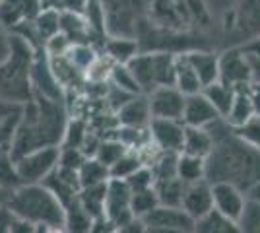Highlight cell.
I'll use <instances>...</instances> for the list:
<instances>
[{"instance_id": "obj_15", "label": "cell", "mask_w": 260, "mask_h": 233, "mask_svg": "<svg viewBox=\"0 0 260 233\" xmlns=\"http://www.w3.org/2000/svg\"><path fill=\"white\" fill-rule=\"evenodd\" d=\"M183 210L190 218H202L206 216L208 212L214 208V194H212V185L208 183L206 179H200L196 183H188L184 187L183 192V202H181Z\"/></svg>"}, {"instance_id": "obj_1", "label": "cell", "mask_w": 260, "mask_h": 233, "mask_svg": "<svg viewBox=\"0 0 260 233\" xmlns=\"http://www.w3.org/2000/svg\"><path fill=\"white\" fill-rule=\"evenodd\" d=\"M214 148L206 157V181L231 183L249 194L260 183V150L241 140L225 119L208 124Z\"/></svg>"}, {"instance_id": "obj_13", "label": "cell", "mask_w": 260, "mask_h": 233, "mask_svg": "<svg viewBox=\"0 0 260 233\" xmlns=\"http://www.w3.org/2000/svg\"><path fill=\"white\" fill-rule=\"evenodd\" d=\"M212 194H214V208L225 214L231 220L239 222V218L245 212L249 194L231 183H214Z\"/></svg>"}, {"instance_id": "obj_20", "label": "cell", "mask_w": 260, "mask_h": 233, "mask_svg": "<svg viewBox=\"0 0 260 233\" xmlns=\"http://www.w3.org/2000/svg\"><path fill=\"white\" fill-rule=\"evenodd\" d=\"M250 84L249 86H239L235 88V97H233V105L229 109L225 122L231 128L243 126L247 121L254 117V107H252V99H250Z\"/></svg>"}, {"instance_id": "obj_49", "label": "cell", "mask_w": 260, "mask_h": 233, "mask_svg": "<svg viewBox=\"0 0 260 233\" xmlns=\"http://www.w3.org/2000/svg\"><path fill=\"white\" fill-rule=\"evenodd\" d=\"M33 233H66L64 227H47V225H35Z\"/></svg>"}, {"instance_id": "obj_52", "label": "cell", "mask_w": 260, "mask_h": 233, "mask_svg": "<svg viewBox=\"0 0 260 233\" xmlns=\"http://www.w3.org/2000/svg\"><path fill=\"white\" fill-rule=\"evenodd\" d=\"M0 4H2V0H0Z\"/></svg>"}, {"instance_id": "obj_50", "label": "cell", "mask_w": 260, "mask_h": 233, "mask_svg": "<svg viewBox=\"0 0 260 233\" xmlns=\"http://www.w3.org/2000/svg\"><path fill=\"white\" fill-rule=\"evenodd\" d=\"M146 233H186V231H179V229H171V227H153V225H146Z\"/></svg>"}, {"instance_id": "obj_10", "label": "cell", "mask_w": 260, "mask_h": 233, "mask_svg": "<svg viewBox=\"0 0 260 233\" xmlns=\"http://www.w3.org/2000/svg\"><path fill=\"white\" fill-rule=\"evenodd\" d=\"M152 142L161 152L181 154L184 144V122L177 119H152L150 121Z\"/></svg>"}, {"instance_id": "obj_11", "label": "cell", "mask_w": 260, "mask_h": 233, "mask_svg": "<svg viewBox=\"0 0 260 233\" xmlns=\"http://www.w3.org/2000/svg\"><path fill=\"white\" fill-rule=\"evenodd\" d=\"M47 189L53 192L56 198L62 202V206L70 204L72 200L78 198L80 190H82V183H80V175L78 169H70L64 165H56L43 179V183Z\"/></svg>"}, {"instance_id": "obj_45", "label": "cell", "mask_w": 260, "mask_h": 233, "mask_svg": "<svg viewBox=\"0 0 260 233\" xmlns=\"http://www.w3.org/2000/svg\"><path fill=\"white\" fill-rule=\"evenodd\" d=\"M8 51H10V31H6L0 25V62L6 58Z\"/></svg>"}, {"instance_id": "obj_31", "label": "cell", "mask_w": 260, "mask_h": 233, "mask_svg": "<svg viewBox=\"0 0 260 233\" xmlns=\"http://www.w3.org/2000/svg\"><path fill=\"white\" fill-rule=\"evenodd\" d=\"M80 183L82 187H91V185H101L111 179V171L107 165H103L98 157H86V161L78 169Z\"/></svg>"}, {"instance_id": "obj_40", "label": "cell", "mask_w": 260, "mask_h": 233, "mask_svg": "<svg viewBox=\"0 0 260 233\" xmlns=\"http://www.w3.org/2000/svg\"><path fill=\"white\" fill-rule=\"evenodd\" d=\"M128 183L130 190H144V189H152L153 183H155V175H153V169L150 165H142L138 171H134L130 177L124 179Z\"/></svg>"}, {"instance_id": "obj_9", "label": "cell", "mask_w": 260, "mask_h": 233, "mask_svg": "<svg viewBox=\"0 0 260 233\" xmlns=\"http://www.w3.org/2000/svg\"><path fill=\"white\" fill-rule=\"evenodd\" d=\"M150 99L152 119H177L183 121L184 101L186 95L175 86H159L153 91L146 93Z\"/></svg>"}, {"instance_id": "obj_23", "label": "cell", "mask_w": 260, "mask_h": 233, "mask_svg": "<svg viewBox=\"0 0 260 233\" xmlns=\"http://www.w3.org/2000/svg\"><path fill=\"white\" fill-rule=\"evenodd\" d=\"M192 233H241V229H239V222L212 208L206 216L196 220Z\"/></svg>"}, {"instance_id": "obj_6", "label": "cell", "mask_w": 260, "mask_h": 233, "mask_svg": "<svg viewBox=\"0 0 260 233\" xmlns=\"http://www.w3.org/2000/svg\"><path fill=\"white\" fill-rule=\"evenodd\" d=\"M60 146H45L16 159V167L23 185H37L58 165Z\"/></svg>"}, {"instance_id": "obj_5", "label": "cell", "mask_w": 260, "mask_h": 233, "mask_svg": "<svg viewBox=\"0 0 260 233\" xmlns=\"http://www.w3.org/2000/svg\"><path fill=\"white\" fill-rule=\"evenodd\" d=\"M179 53L169 51H140L128 62L130 72L138 80L144 93L159 86H175V62Z\"/></svg>"}, {"instance_id": "obj_42", "label": "cell", "mask_w": 260, "mask_h": 233, "mask_svg": "<svg viewBox=\"0 0 260 233\" xmlns=\"http://www.w3.org/2000/svg\"><path fill=\"white\" fill-rule=\"evenodd\" d=\"M117 233H146V223L142 222L140 218H134L124 225L117 227Z\"/></svg>"}, {"instance_id": "obj_33", "label": "cell", "mask_w": 260, "mask_h": 233, "mask_svg": "<svg viewBox=\"0 0 260 233\" xmlns=\"http://www.w3.org/2000/svg\"><path fill=\"white\" fill-rule=\"evenodd\" d=\"M35 225L22 216H18L14 210L8 208V204H0V233H33Z\"/></svg>"}, {"instance_id": "obj_35", "label": "cell", "mask_w": 260, "mask_h": 233, "mask_svg": "<svg viewBox=\"0 0 260 233\" xmlns=\"http://www.w3.org/2000/svg\"><path fill=\"white\" fill-rule=\"evenodd\" d=\"M128 150H130L128 146L122 144L119 138L117 140H103V142H99L98 152H95L93 157H98L103 165H107L111 169Z\"/></svg>"}, {"instance_id": "obj_17", "label": "cell", "mask_w": 260, "mask_h": 233, "mask_svg": "<svg viewBox=\"0 0 260 233\" xmlns=\"http://www.w3.org/2000/svg\"><path fill=\"white\" fill-rule=\"evenodd\" d=\"M117 121L120 126H132V128H148L152 121L150 111V99L146 93L132 95L122 107L117 111Z\"/></svg>"}, {"instance_id": "obj_28", "label": "cell", "mask_w": 260, "mask_h": 233, "mask_svg": "<svg viewBox=\"0 0 260 233\" xmlns=\"http://www.w3.org/2000/svg\"><path fill=\"white\" fill-rule=\"evenodd\" d=\"M184 187H186V183H183L177 175L167 179H155V183H153L159 204L163 206H181Z\"/></svg>"}, {"instance_id": "obj_12", "label": "cell", "mask_w": 260, "mask_h": 233, "mask_svg": "<svg viewBox=\"0 0 260 233\" xmlns=\"http://www.w3.org/2000/svg\"><path fill=\"white\" fill-rule=\"evenodd\" d=\"M39 12H41V0H2L0 25L12 34L20 25L35 20Z\"/></svg>"}, {"instance_id": "obj_18", "label": "cell", "mask_w": 260, "mask_h": 233, "mask_svg": "<svg viewBox=\"0 0 260 233\" xmlns=\"http://www.w3.org/2000/svg\"><path fill=\"white\" fill-rule=\"evenodd\" d=\"M183 55L190 62V66L194 68L202 86L214 84L219 80V55L206 51V49H192V51H186Z\"/></svg>"}, {"instance_id": "obj_46", "label": "cell", "mask_w": 260, "mask_h": 233, "mask_svg": "<svg viewBox=\"0 0 260 233\" xmlns=\"http://www.w3.org/2000/svg\"><path fill=\"white\" fill-rule=\"evenodd\" d=\"M250 99H252V107H254V115L260 117V84L252 82L250 84Z\"/></svg>"}, {"instance_id": "obj_3", "label": "cell", "mask_w": 260, "mask_h": 233, "mask_svg": "<svg viewBox=\"0 0 260 233\" xmlns=\"http://www.w3.org/2000/svg\"><path fill=\"white\" fill-rule=\"evenodd\" d=\"M35 47L16 34H10V51L0 62V99L12 105H25L33 99L31 66Z\"/></svg>"}, {"instance_id": "obj_51", "label": "cell", "mask_w": 260, "mask_h": 233, "mask_svg": "<svg viewBox=\"0 0 260 233\" xmlns=\"http://www.w3.org/2000/svg\"><path fill=\"white\" fill-rule=\"evenodd\" d=\"M249 198L258 200V202H260V183H258V185H256V187H254V189L250 190V192H249Z\"/></svg>"}, {"instance_id": "obj_34", "label": "cell", "mask_w": 260, "mask_h": 233, "mask_svg": "<svg viewBox=\"0 0 260 233\" xmlns=\"http://www.w3.org/2000/svg\"><path fill=\"white\" fill-rule=\"evenodd\" d=\"M130 206H132V214L134 218H144L148 216L152 210H155L159 206V198H157V192L155 189H144V190H134L132 192V200H130Z\"/></svg>"}, {"instance_id": "obj_30", "label": "cell", "mask_w": 260, "mask_h": 233, "mask_svg": "<svg viewBox=\"0 0 260 233\" xmlns=\"http://www.w3.org/2000/svg\"><path fill=\"white\" fill-rule=\"evenodd\" d=\"M23 183L16 167V159L10 154V146L0 150V189L6 192H14L20 189Z\"/></svg>"}, {"instance_id": "obj_38", "label": "cell", "mask_w": 260, "mask_h": 233, "mask_svg": "<svg viewBox=\"0 0 260 233\" xmlns=\"http://www.w3.org/2000/svg\"><path fill=\"white\" fill-rule=\"evenodd\" d=\"M87 136V128L86 124L82 121H70L66 124V130H64V138L60 142V148H82L84 140Z\"/></svg>"}, {"instance_id": "obj_19", "label": "cell", "mask_w": 260, "mask_h": 233, "mask_svg": "<svg viewBox=\"0 0 260 233\" xmlns=\"http://www.w3.org/2000/svg\"><path fill=\"white\" fill-rule=\"evenodd\" d=\"M60 34L70 39V43H89L95 47V35L91 31L84 14L60 12Z\"/></svg>"}, {"instance_id": "obj_8", "label": "cell", "mask_w": 260, "mask_h": 233, "mask_svg": "<svg viewBox=\"0 0 260 233\" xmlns=\"http://www.w3.org/2000/svg\"><path fill=\"white\" fill-rule=\"evenodd\" d=\"M219 82L228 84L231 88L252 84L249 55L241 47L229 49L219 55Z\"/></svg>"}, {"instance_id": "obj_4", "label": "cell", "mask_w": 260, "mask_h": 233, "mask_svg": "<svg viewBox=\"0 0 260 233\" xmlns=\"http://www.w3.org/2000/svg\"><path fill=\"white\" fill-rule=\"evenodd\" d=\"M8 208L33 225L64 227V206L45 185H22L8 198Z\"/></svg>"}, {"instance_id": "obj_43", "label": "cell", "mask_w": 260, "mask_h": 233, "mask_svg": "<svg viewBox=\"0 0 260 233\" xmlns=\"http://www.w3.org/2000/svg\"><path fill=\"white\" fill-rule=\"evenodd\" d=\"M89 233H117V225H113V223L103 216V218H98V220H95V223H93V227H91Z\"/></svg>"}, {"instance_id": "obj_37", "label": "cell", "mask_w": 260, "mask_h": 233, "mask_svg": "<svg viewBox=\"0 0 260 233\" xmlns=\"http://www.w3.org/2000/svg\"><path fill=\"white\" fill-rule=\"evenodd\" d=\"M239 229L241 233H260V202L258 200H247V206L243 216L239 218Z\"/></svg>"}, {"instance_id": "obj_22", "label": "cell", "mask_w": 260, "mask_h": 233, "mask_svg": "<svg viewBox=\"0 0 260 233\" xmlns=\"http://www.w3.org/2000/svg\"><path fill=\"white\" fill-rule=\"evenodd\" d=\"M214 148V138L208 132L206 128L200 126H186L184 124V144H183V154L198 155L206 159L210 152Z\"/></svg>"}, {"instance_id": "obj_24", "label": "cell", "mask_w": 260, "mask_h": 233, "mask_svg": "<svg viewBox=\"0 0 260 233\" xmlns=\"http://www.w3.org/2000/svg\"><path fill=\"white\" fill-rule=\"evenodd\" d=\"M95 223V218L80 204V200H72L64 206V229L66 233H89Z\"/></svg>"}, {"instance_id": "obj_41", "label": "cell", "mask_w": 260, "mask_h": 233, "mask_svg": "<svg viewBox=\"0 0 260 233\" xmlns=\"http://www.w3.org/2000/svg\"><path fill=\"white\" fill-rule=\"evenodd\" d=\"M87 155L80 148H60V159L58 165L70 167V169H80L82 163L86 161Z\"/></svg>"}, {"instance_id": "obj_39", "label": "cell", "mask_w": 260, "mask_h": 233, "mask_svg": "<svg viewBox=\"0 0 260 233\" xmlns=\"http://www.w3.org/2000/svg\"><path fill=\"white\" fill-rule=\"evenodd\" d=\"M233 132L237 134L241 140H245L249 146L260 150V117H252L250 121H247L243 126H237L233 128Z\"/></svg>"}, {"instance_id": "obj_36", "label": "cell", "mask_w": 260, "mask_h": 233, "mask_svg": "<svg viewBox=\"0 0 260 233\" xmlns=\"http://www.w3.org/2000/svg\"><path fill=\"white\" fill-rule=\"evenodd\" d=\"M142 165H146V163H144V157H142L138 152H134V150L130 148L128 152L122 155V157H120L119 161L111 167L109 171H111V177L126 179V177H130L134 171H138Z\"/></svg>"}, {"instance_id": "obj_21", "label": "cell", "mask_w": 260, "mask_h": 233, "mask_svg": "<svg viewBox=\"0 0 260 233\" xmlns=\"http://www.w3.org/2000/svg\"><path fill=\"white\" fill-rule=\"evenodd\" d=\"M103 51L113 62L128 64L130 60L140 53V43L134 37H107Z\"/></svg>"}, {"instance_id": "obj_48", "label": "cell", "mask_w": 260, "mask_h": 233, "mask_svg": "<svg viewBox=\"0 0 260 233\" xmlns=\"http://www.w3.org/2000/svg\"><path fill=\"white\" fill-rule=\"evenodd\" d=\"M250 60V74H252V82L260 84V56L249 55Z\"/></svg>"}, {"instance_id": "obj_47", "label": "cell", "mask_w": 260, "mask_h": 233, "mask_svg": "<svg viewBox=\"0 0 260 233\" xmlns=\"http://www.w3.org/2000/svg\"><path fill=\"white\" fill-rule=\"evenodd\" d=\"M241 49H243L247 55L260 56V35H258V37H254V39H250L249 43H245Z\"/></svg>"}, {"instance_id": "obj_32", "label": "cell", "mask_w": 260, "mask_h": 233, "mask_svg": "<svg viewBox=\"0 0 260 233\" xmlns=\"http://www.w3.org/2000/svg\"><path fill=\"white\" fill-rule=\"evenodd\" d=\"M109 82L115 86V88L126 91L130 95H138V93H144L138 84V80L134 78V74L130 72L128 64H120V62H115L113 68H111V74H109Z\"/></svg>"}, {"instance_id": "obj_27", "label": "cell", "mask_w": 260, "mask_h": 233, "mask_svg": "<svg viewBox=\"0 0 260 233\" xmlns=\"http://www.w3.org/2000/svg\"><path fill=\"white\" fill-rule=\"evenodd\" d=\"M109 183V181H107ZM107 183L101 185H91V187H82L78 200L95 220L105 216V196H107Z\"/></svg>"}, {"instance_id": "obj_26", "label": "cell", "mask_w": 260, "mask_h": 233, "mask_svg": "<svg viewBox=\"0 0 260 233\" xmlns=\"http://www.w3.org/2000/svg\"><path fill=\"white\" fill-rule=\"evenodd\" d=\"M177 177L186 185L206 179V159L181 152L177 155Z\"/></svg>"}, {"instance_id": "obj_25", "label": "cell", "mask_w": 260, "mask_h": 233, "mask_svg": "<svg viewBox=\"0 0 260 233\" xmlns=\"http://www.w3.org/2000/svg\"><path fill=\"white\" fill-rule=\"evenodd\" d=\"M175 88L181 89L184 95L198 93L204 88L198 74L194 72V68L190 66V62L186 60L183 53L177 55V62H175Z\"/></svg>"}, {"instance_id": "obj_29", "label": "cell", "mask_w": 260, "mask_h": 233, "mask_svg": "<svg viewBox=\"0 0 260 233\" xmlns=\"http://www.w3.org/2000/svg\"><path fill=\"white\" fill-rule=\"evenodd\" d=\"M202 93L206 95L210 103L216 107V111L225 119L228 117L229 109L233 105V97H235V88H231L223 82H214V84H208L202 88Z\"/></svg>"}, {"instance_id": "obj_2", "label": "cell", "mask_w": 260, "mask_h": 233, "mask_svg": "<svg viewBox=\"0 0 260 233\" xmlns=\"http://www.w3.org/2000/svg\"><path fill=\"white\" fill-rule=\"evenodd\" d=\"M66 113L62 101H54L33 91V99L22 107L20 121L10 142V154L14 159L27 152L45 146H60L66 130Z\"/></svg>"}, {"instance_id": "obj_14", "label": "cell", "mask_w": 260, "mask_h": 233, "mask_svg": "<svg viewBox=\"0 0 260 233\" xmlns=\"http://www.w3.org/2000/svg\"><path fill=\"white\" fill-rule=\"evenodd\" d=\"M142 222L146 225H153V227H171V229H179V231L192 233L194 231V218H190L183 206H163L159 204L155 210H152L148 216L142 218Z\"/></svg>"}, {"instance_id": "obj_7", "label": "cell", "mask_w": 260, "mask_h": 233, "mask_svg": "<svg viewBox=\"0 0 260 233\" xmlns=\"http://www.w3.org/2000/svg\"><path fill=\"white\" fill-rule=\"evenodd\" d=\"M132 190L124 179L111 177L107 183V196H105V218L113 225H124L134 220L132 214Z\"/></svg>"}, {"instance_id": "obj_44", "label": "cell", "mask_w": 260, "mask_h": 233, "mask_svg": "<svg viewBox=\"0 0 260 233\" xmlns=\"http://www.w3.org/2000/svg\"><path fill=\"white\" fill-rule=\"evenodd\" d=\"M89 0H62V12H76L84 14Z\"/></svg>"}, {"instance_id": "obj_16", "label": "cell", "mask_w": 260, "mask_h": 233, "mask_svg": "<svg viewBox=\"0 0 260 233\" xmlns=\"http://www.w3.org/2000/svg\"><path fill=\"white\" fill-rule=\"evenodd\" d=\"M217 119H223V117L216 111V107L210 103V99H208L202 91L192 93V95H186L184 111H183V122L186 126L206 128L208 124H212Z\"/></svg>"}]
</instances>
